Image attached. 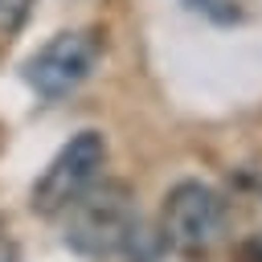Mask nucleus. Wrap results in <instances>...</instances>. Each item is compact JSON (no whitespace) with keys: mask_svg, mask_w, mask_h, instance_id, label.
Here are the masks:
<instances>
[{"mask_svg":"<svg viewBox=\"0 0 262 262\" xmlns=\"http://www.w3.org/2000/svg\"><path fill=\"white\" fill-rule=\"evenodd\" d=\"M225 233V201L201 184L180 180L164 196V242L184 258H205Z\"/></svg>","mask_w":262,"mask_h":262,"instance_id":"obj_3","label":"nucleus"},{"mask_svg":"<svg viewBox=\"0 0 262 262\" xmlns=\"http://www.w3.org/2000/svg\"><path fill=\"white\" fill-rule=\"evenodd\" d=\"M102 164H106V135H102V131L86 127V131L70 135V143H61V151L45 164L41 180L33 184V196H29L33 213L57 217L86 184L98 180Z\"/></svg>","mask_w":262,"mask_h":262,"instance_id":"obj_2","label":"nucleus"},{"mask_svg":"<svg viewBox=\"0 0 262 262\" xmlns=\"http://www.w3.org/2000/svg\"><path fill=\"white\" fill-rule=\"evenodd\" d=\"M0 262H16V254H12V246L0 237Z\"/></svg>","mask_w":262,"mask_h":262,"instance_id":"obj_7","label":"nucleus"},{"mask_svg":"<svg viewBox=\"0 0 262 262\" xmlns=\"http://www.w3.org/2000/svg\"><path fill=\"white\" fill-rule=\"evenodd\" d=\"M98 37L86 33V29H74V33H57L49 37L29 61H25V82L45 98V102H57L66 94H74L98 66Z\"/></svg>","mask_w":262,"mask_h":262,"instance_id":"obj_4","label":"nucleus"},{"mask_svg":"<svg viewBox=\"0 0 262 262\" xmlns=\"http://www.w3.org/2000/svg\"><path fill=\"white\" fill-rule=\"evenodd\" d=\"M217 4H221V0H205V4H188V8H205V12H209L213 20H221V25L237 20V12H233V8H217Z\"/></svg>","mask_w":262,"mask_h":262,"instance_id":"obj_6","label":"nucleus"},{"mask_svg":"<svg viewBox=\"0 0 262 262\" xmlns=\"http://www.w3.org/2000/svg\"><path fill=\"white\" fill-rule=\"evenodd\" d=\"M61 242L82 258H135L143 262L139 246L147 242V229L139 221L135 192L123 180H94L86 184L66 209H61Z\"/></svg>","mask_w":262,"mask_h":262,"instance_id":"obj_1","label":"nucleus"},{"mask_svg":"<svg viewBox=\"0 0 262 262\" xmlns=\"http://www.w3.org/2000/svg\"><path fill=\"white\" fill-rule=\"evenodd\" d=\"M37 0H0V37H16Z\"/></svg>","mask_w":262,"mask_h":262,"instance_id":"obj_5","label":"nucleus"}]
</instances>
